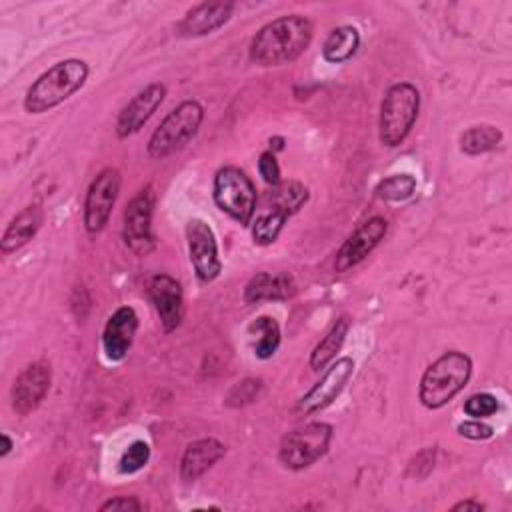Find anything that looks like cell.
I'll list each match as a JSON object with an SVG mask.
<instances>
[{
	"label": "cell",
	"mask_w": 512,
	"mask_h": 512,
	"mask_svg": "<svg viewBox=\"0 0 512 512\" xmlns=\"http://www.w3.org/2000/svg\"><path fill=\"white\" fill-rule=\"evenodd\" d=\"M472 376V360L464 352L450 350L436 358L422 374L418 398L422 406L438 410L464 390Z\"/></svg>",
	"instance_id": "3"
},
{
	"label": "cell",
	"mask_w": 512,
	"mask_h": 512,
	"mask_svg": "<svg viewBox=\"0 0 512 512\" xmlns=\"http://www.w3.org/2000/svg\"><path fill=\"white\" fill-rule=\"evenodd\" d=\"M348 328H350V322L346 316L338 318L330 330L324 334V338L314 346L312 354H310V368L312 370H322L324 366H328L334 356L338 354V350L342 348L344 340H346V334H348Z\"/></svg>",
	"instance_id": "22"
},
{
	"label": "cell",
	"mask_w": 512,
	"mask_h": 512,
	"mask_svg": "<svg viewBox=\"0 0 512 512\" xmlns=\"http://www.w3.org/2000/svg\"><path fill=\"white\" fill-rule=\"evenodd\" d=\"M52 382L50 364L40 360L28 364L12 384V408L20 416L34 412L46 398Z\"/></svg>",
	"instance_id": "13"
},
{
	"label": "cell",
	"mask_w": 512,
	"mask_h": 512,
	"mask_svg": "<svg viewBox=\"0 0 512 512\" xmlns=\"http://www.w3.org/2000/svg\"><path fill=\"white\" fill-rule=\"evenodd\" d=\"M116 512V510H142V504L134 498V496H114L110 500H106L102 506H100V512Z\"/></svg>",
	"instance_id": "33"
},
{
	"label": "cell",
	"mask_w": 512,
	"mask_h": 512,
	"mask_svg": "<svg viewBox=\"0 0 512 512\" xmlns=\"http://www.w3.org/2000/svg\"><path fill=\"white\" fill-rule=\"evenodd\" d=\"M500 404L496 400V396L488 394V392H478V394H472L466 402H464V414L470 416V418H488V416H494L498 412Z\"/></svg>",
	"instance_id": "29"
},
{
	"label": "cell",
	"mask_w": 512,
	"mask_h": 512,
	"mask_svg": "<svg viewBox=\"0 0 512 512\" xmlns=\"http://www.w3.org/2000/svg\"><path fill=\"white\" fill-rule=\"evenodd\" d=\"M388 222L382 216H372L362 222L340 246L334 260L336 272H348L350 268L358 266L386 236Z\"/></svg>",
	"instance_id": "11"
},
{
	"label": "cell",
	"mask_w": 512,
	"mask_h": 512,
	"mask_svg": "<svg viewBox=\"0 0 512 512\" xmlns=\"http://www.w3.org/2000/svg\"><path fill=\"white\" fill-rule=\"evenodd\" d=\"M288 216L280 210L268 208L264 214H260L252 226V238L258 246H268L272 242H276L278 234L282 232L284 224H286Z\"/></svg>",
	"instance_id": "27"
},
{
	"label": "cell",
	"mask_w": 512,
	"mask_h": 512,
	"mask_svg": "<svg viewBox=\"0 0 512 512\" xmlns=\"http://www.w3.org/2000/svg\"><path fill=\"white\" fill-rule=\"evenodd\" d=\"M232 10H234L232 2H202L186 12L176 32L186 38L212 34L230 20Z\"/></svg>",
	"instance_id": "17"
},
{
	"label": "cell",
	"mask_w": 512,
	"mask_h": 512,
	"mask_svg": "<svg viewBox=\"0 0 512 512\" xmlns=\"http://www.w3.org/2000/svg\"><path fill=\"white\" fill-rule=\"evenodd\" d=\"M258 172H260L262 180L270 186H276L280 182V166H278V160H276L272 150H266V152L260 154Z\"/></svg>",
	"instance_id": "32"
},
{
	"label": "cell",
	"mask_w": 512,
	"mask_h": 512,
	"mask_svg": "<svg viewBox=\"0 0 512 512\" xmlns=\"http://www.w3.org/2000/svg\"><path fill=\"white\" fill-rule=\"evenodd\" d=\"M332 426L326 422H308L288 432L278 448V460L288 470H304L318 462L330 448Z\"/></svg>",
	"instance_id": "7"
},
{
	"label": "cell",
	"mask_w": 512,
	"mask_h": 512,
	"mask_svg": "<svg viewBox=\"0 0 512 512\" xmlns=\"http://www.w3.org/2000/svg\"><path fill=\"white\" fill-rule=\"evenodd\" d=\"M152 212H154V190L152 186L142 188L124 210L122 238L124 244L136 256H148L156 248V238L152 232Z\"/></svg>",
	"instance_id": "8"
},
{
	"label": "cell",
	"mask_w": 512,
	"mask_h": 512,
	"mask_svg": "<svg viewBox=\"0 0 512 512\" xmlns=\"http://www.w3.org/2000/svg\"><path fill=\"white\" fill-rule=\"evenodd\" d=\"M88 72V64L80 58L56 62L32 82L24 96V110L30 114H42L56 108L86 84Z\"/></svg>",
	"instance_id": "2"
},
{
	"label": "cell",
	"mask_w": 512,
	"mask_h": 512,
	"mask_svg": "<svg viewBox=\"0 0 512 512\" xmlns=\"http://www.w3.org/2000/svg\"><path fill=\"white\" fill-rule=\"evenodd\" d=\"M224 454H226V446L216 438H200V440L190 442L184 448V454L180 458V476H182V480L184 482L198 480Z\"/></svg>",
	"instance_id": "18"
},
{
	"label": "cell",
	"mask_w": 512,
	"mask_h": 512,
	"mask_svg": "<svg viewBox=\"0 0 512 512\" xmlns=\"http://www.w3.org/2000/svg\"><path fill=\"white\" fill-rule=\"evenodd\" d=\"M166 98V86L162 82H152L142 88L118 114L116 118V134L118 138H128L136 134L150 116L160 108Z\"/></svg>",
	"instance_id": "15"
},
{
	"label": "cell",
	"mask_w": 512,
	"mask_h": 512,
	"mask_svg": "<svg viewBox=\"0 0 512 512\" xmlns=\"http://www.w3.org/2000/svg\"><path fill=\"white\" fill-rule=\"evenodd\" d=\"M360 46V34L354 26H338L334 28L324 44H322V58L330 64H342L350 60Z\"/></svg>",
	"instance_id": "21"
},
{
	"label": "cell",
	"mask_w": 512,
	"mask_h": 512,
	"mask_svg": "<svg viewBox=\"0 0 512 512\" xmlns=\"http://www.w3.org/2000/svg\"><path fill=\"white\" fill-rule=\"evenodd\" d=\"M212 196L216 206L242 226L252 222L256 210V188L244 170L224 166L214 176Z\"/></svg>",
	"instance_id": "6"
},
{
	"label": "cell",
	"mask_w": 512,
	"mask_h": 512,
	"mask_svg": "<svg viewBox=\"0 0 512 512\" xmlns=\"http://www.w3.org/2000/svg\"><path fill=\"white\" fill-rule=\"evenodd\" d=\"M12 448H14V442H12V438L4 432V434H2V450H0V456L6 458V456L12 452Z\"/></svg>",
	"instance_id": "35"
},
{
	"label": "cell",
	"mask_w": 512,
	"mask_h": 512,
	"mask_svg": "<svg viewBox=\"0 0 512 512\" xmlns=\"http://www.w3.org/2000/svg\"><path fill=\"white\" fill-rule=\"evenodd\" d=\"M354 372V360L348 356L338 358L330 364V368L322 374V378L298 400L296 408L302 414H314L326 406H330L338 394L344 390L346 382Z\"/></svg>",
	"instance_id": "12"
},
{
	"label": "cell",
	"mask_w": 512,
	"mask_h": 512,
	"mask_svg": "<svg viewBox=\"0 0 512 512\" xmlns=\"http://www.w3.org/2000/svg\"><path fill=\"white\" fill-rule=\"evenodd\" d=\"M204 120V108L196 100H184L176 108H172L158 128L148 138V154L150 158H166L178 150H182L200 130Z\"/></svg>",
	"instance_id": "5"
},
{
	"label": "cell",
	"mask_w": 512,
	"mask_h": 512,
	"mask_svg": "<svg viewBox=\"0 0 512 512\" xmlns=\"http://www.w3.org/2000/svg\"><path fill=\"white\" fill-rule=\"evenodd\" d=\"M44 220V212L38 204H30L22 208L6 226L2 240H0V250L2 254H12L20 250L24 244H28L36 232L40 230Z\"/></svg>",
	"instance_id": "20"
},
{
	"label": "cell",
	"mask_w": 512,
	"mask_h": 512,
	"mask_svg": "<svg viewBox=\"0 0 512 512\" xmlns=\"http://www.w3.org/2000/svg\"><path fill=\"white\" fill-rule=\"evenodd\" d=\"M458 510H472V512H480V510H484V504L482 502H478V500H462V502H456L454 506H452V512H458Z\"/></svg>",
	"instance_id": "34"
},
{
	"label": "cell",
	"mask_w": 512,
	"mask_h": 512,
	"mask_svg": "<svg viewBox=\"0 0 512 512\" xmlns=\"http://www.w3.org/2000/svg\"><path fill=\"white\" fill-rule=\"evenodd\" d=\"M312 22L300 14L264 24L250 42V60L258 66H282L300 58L312 42Z\"/></svg>",
	"instance_id": "1"
},
{
	"label": "cell",
	"mask_w": 512,
	"mask_h": 512,
	"mask_svg": "<svg viewBox=\"0 0 512 512\" xmlns=\"http://www.w3.org/2000/svg\"><path fill=\"white\" fill-rule=\"evenodd\" d=\"M308 200V188L302 182L296 180H280L276 186H272V192L268 194V208L280 210L286 216L298 212L304 202Z\"/></svg>",
	"instance_id": "25"
},
{
	"label": "cell",
	"mask_w": 512,
	"mask_h": 512,
	"mask_svg": "<svg viewBox=\"0 0 512 512\" xmlns=\"http://www.w3.org/2000/svg\"><path fill=\"white\" fill-rule=\"evenodd\" d=\"M416 192V178L412 174H392L380 180L374 188L376 198L386 202H404Z\"/></svg>",
	"instance_id": "26"
},
{
	"label": "cell",
	"mask_w": 512,
	"mask_h": 512,
	"mask_svg": "<svg viewBox=\"0 0 512 512\" xmlns=\"http://www.w3.org/2000/svg\"><path fill=\"white\" fill-rule=\"evenodd\" d=\"M456 432L468 440H488L494 436V428L484 424L482 420L478 418H472V420H466V422H460Z\"/></svg>",
	"instance_id": "31"
},
{
	"label": "cell",
	"mask_w": 512,
	"mask_h": 512,
	"mask_svg": "<svg viewBox=\"0 0 512 512\" xmlns=\"http://www.w3.org/2000/svg\"><path fill=\"white\" fill-rule=\"evenodd\" d=\"M262 388L260 380L254 378H244L242 382H238L236 386L230 388L228 396H226V404L228 406H242V404H250L258 398V392Z\"/></svg>",
	"instance_id": "30"
},
{
	"label": "cell",
	"mask_w": 512,
	"mask_h": 512,
	"mask_svg": "<svg viewBox=\"0 0 512 512\" xmlns=\"http://www.w3.org/2000/svg\"><path fill=\"white\" fill-rule=\"evenodd\" d=\"M188 254L196 276L202 282H212L222 270V260L218 254V242L212 226L200 218H192L186 224Z\"/></svg>",
	"instance_id": "10"
},
{
	"label": "cell",
	"mask_w": 512,
	"mask_h": 512,
	"mask_svg": "<svg viewBox=\"0 0 512 512\" xmlns=\"http://www.w3.org/2000/svg\"><path fill=\"white\" fill-rule=\"evenodd\" d=\"M138 330V314L132 306L116 308L106 320L102 332V350L110 362H120L126 358L134 336Z\"/></svg>",
	"instance_id": "16"
},
{
	"label": "cell",
	"mask_w": 512,
	"mask_h": 512,
	"mask_svg": "<svg viewBox=\"0 0 512 512\" xmlns=\"http://www.w3.org/2000/svg\"><path fill=\"white\" fill-rule=\"evenodd\" d=\"M148 460H150V444L144 440H134L120 456L118 470L122 474H136L148 464Z\"/></svg>",
	"instance_id": "28"
},
{
	"label": "cell",
	"mask_w": 512,
	"mask_h": 512,
	"mask_svg": "<svg viewBox=\"0 0 512 512\" xmlns=\"http://www.w3.org/2000/svg\"><path fill=\"white\" fill-rule=\"evenodd\" d=\"M294 294H296V284L288 274L258 272L248 280L244 288V302L246 304L276 302V300H288Z\"/></svg>",
	"instance_id": "19"
},
{
	"label": "cell",
	"mask_w": 512,
	"mask_h": 512,
	"mask_svg": "<svg viewBox=\"0 0 512 512\" xmlns=\"http://www.w3.org/2000/svg\"><path fill=\"white\" fill-rule=\"evenodd\" d=\"M148 296L158 312L162 330L174 332L184 316V294L182 286L170 274H154L148 282Z\"/></svg>",
	"instance_id": "14"
},
{
	"label": "cell",
	"mask_w": 512,
	"mask_h": 512,
	"mask_svg": "<svg viewBox=\"0 0 512 512\" xmlns=\"http://www.w3.org/2000/svg\"><path fill=\"white\" fill-rule=\"evenodd\" d=\"M120 172L116 168H104L90 182L84 198V228L90 234H98L110 220L112 208L120 192Z\"/></svg>",
	"instance_id": "9"
},
{
	"label": "cell",
	"mask_w": 512,
	"mask_h": 512,
	"mask_svg": "<svg viewBox=\"0 0 512 512\" xmlns=\"http://www.w3.org/2000/svg\"><path fill=\"white\" fill-rule=\"evenodd\" d=\"M248 334L254 338L252 350L256 358L268 360L276 354L280 346V326L272 316H258L248 326Z\"/></svg>",
	"instance_id": "23"
},
{
	"label": "cell",
	"mask_w": 512,
	"mask_h": 512,
	"mask_svg": "<svg viewBox=\"0 0 512 512\" xmlns=\"http://www.w3.org/2000/svg\"><path fill=\"white\" fill-rule=\"evenodd\" d=\"M502 130L492 124H476L460 134V150L468 156H478L496 150L502 144Z\"/></svg>",
	"instance_id": "24"
},
{
	"label": "cell",
	"mask_w": 512,
	"mask_h": 512,
	"mask_svg": "<svg viewBox=\"0 0 512 512\" xmlns=\"http://www.w3.org/2000/svg\"><path fill=\"white\" fill-rule=\"evenodd\" d=\"M420 112V92L410 82L392 84L380 104V120H378V136L380 142L388 148L400 146Z\"/></svg>",
	"instance_id": "4"
}]
</instances>
